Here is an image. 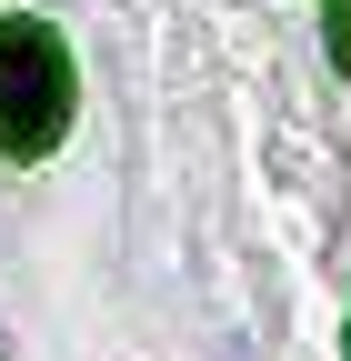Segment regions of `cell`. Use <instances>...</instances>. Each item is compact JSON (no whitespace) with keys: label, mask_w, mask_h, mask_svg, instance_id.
Segmentation results:
<instances>
[{"label":"cell","mask_w":351,"mask_h":361,"mask_svg":"<svg viewBox=\"0 0 351 361\" xmlns=\"http://www.w3.org/2000/svg\"><path fill=\"white\" fill-rule=\"evenodd\" d=\"M70 130V51L51 20H0V151L40 161Z\"/></svg>","instance_id":"obj_1"},{"label":"cell","mask_w":351,"mask_h":361,"mask_svg":"<svg viewBox=\"0 0 351 361\" xmlns=\"http://www.w3.org/2000/svg\"><path fill=\"white\" fill-rule=\"evenodd\" d=\"M321 40H331V71L351 80V0H331V11H321Z\"/></svg>","instance_id":"obj_2"}]
</instances>
